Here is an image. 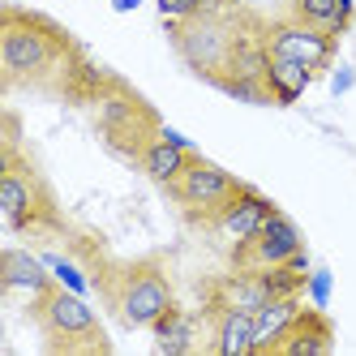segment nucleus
<instances>
[{"instance_id": "1", "label": "nucleus", "mask_w": 356, "mask_h": 356, "mask_svg": "<svg viewBox=\"0 0 356 356\" xmlns=\"http://www.w3.org/2000/svg\"><path fill=\"white\" fill-rule=\"evenodd\" d=\"M60 56V35L43 22H26L9 13L5 35H0V60H5L9 78H43L52 60Z\"/></svg>"}, {"instance_id": "2", "label": "nucleus", "mask_w": 356, "mask_h": 356, "mask_svg": "<svg viewBox=\"0 0 356 356\" xmlns=\"http://www.w3.org/2000/svg\"><path fill=\"white\" fill-rule=\"evenodd\" d=\"M168 26H172V39H176V52L185 56L189 69H197L202 78H223L236 35L227 31L215 13H197L189 22H168Z\"/></svg>"}, {"instance_id": "3", "label": "nucleus", "mask_w": 356, "mask_h": 356, "mask_svg": "<svg viewBox=\"0 0 356 356\" xmlns=\"http://www.w3.org/2000/svg\"><path fill=\"white\" fill-rule=\"evenodd\" d=\"M47 335H52L60 348H78V343H104L99 339V322L90 314V305L69 292V288H52L43 292V309H39Z\"/></svg>"}, {"instance_id": "4", "label": "nucleus", "mask_w": 356, "mask_h": 356, "mask_svg": "<svg viewBox=\"0 0 356 356\" xmlns=\"http://www.w3.org/2000/svg\"><path fill=\"white\" fill-rule=\"evenodd\" d=\"M43 215V189L35 172L17 163V150H5V172H0V219L9 232H26V227Z\"/></svg>"}, {"instance_id": "5", "label": "nucleus", "mask_w": 356, "mask_h": 356, "mask_svg": "<svg viewBox=\"0 0 356 356\" xmlns=\"http://www.w3.org/2000/svg\"><path fill=\"white\" fill-rule=\"evenodd\" d=\"M176 197L185 202V207L193 211V215H215L227 197H236L245 185L236 181V176H227L223 168H215V163H207V159H189V168L176 176Z\"/></svg>"}, {"instance_id": "6", "label": "nucleus", "mask_w": 356, "mask_h": 356, "mask_svg": "<svg viewBox=\"0 0 356 356\" xmlns=\"http://www.w3.org/2000/svg\"><path fill=\"white\" fill-rule=\"evenodd\" d=\"M266 47H270V56H284V60H296L305 69L322 73L330 56H335V35L305 26V22H279V26L266 31Z\"/></svg>"}, {"instance_id": "7", "label": "nucleus", "mask_w": 356, "mask_h": 356, "mask_svg": "<svg viewBox=\"0 0 356 356\" xmlns=\"http://www.w3.org/2000/svg\"><path fill=\"white\" fill-rule=\"evenodd\" d=\"M172 309V284L159 270H134L120 288V318L124 326H155Z\"/></svg>"}, {"instance_id": "8", "label": "nucleus", "mask_w": 356, "mask_h": 356, "mask_svg": "<svg viewBox=\"0 0 356 356\" xmlns=\"http://www.w3.org/2000/svg\"><path fill=\"white\" fill-rule=\"evenodd\" d=\"M296 249H305V245H300V232H296V223H292L288 215L270 211V219L262 223V232L241 249V262L258 266V270H266V266H288V258H292Z\"/></svg>"}, {"instance_id": "9", "label": "nucleus", "mask_w": 356, "mask_h": 356, "mask_svg": "<svg viewBox=\"0 0 356 356\" xmlns=\"http://www.w3.org/2000/svg\"><path fill=\"white\" fill-rule=\"evenodd\" d=\"M270 202L262 197V193H253V189H241L236 197H227L223 202V207L215 211V227H219V232L227 236V241H232L236 249H245L253 236H258L262 232V223L270 219Z\"/></svg>"}, {"instance_id": "10", "label": "nucleus", "mask_w": 356, "mask_h": 356, "mask_svg": "<svg viewBox=\"0 0 356 356\" xmlns=\"http://www.w3.org/2000/svg\"><path fill=\"white\" fill-rule=\"evenodd\" d=\"M300 322V305L296 296H270L258 314H253V343L262 348H279V339L288 335V330Z\"/></svg>"}, {"instance_id": "11", "label": "nucleus", "mask_w": 356, "mask_h": 356, "mask_svg": "<svg viewBox=\"0 0 356 356\" xmlns=\"http://www.w3.org/2000/svg\"><path fill=\"white\" fill-rule=\"evenodd\" d=\"M0 284L13 292H52V279H47V262L35 258V253L22 249H5L0 253Z\"/></svg>"}, {"instance_id": "12", "label": "nucleus", "mask_w": 356, "mask_h": 356, "mask_svg": "<svg viewBox=\"0 0 356 356\" xmlns=\"http://www.w3.org/2000/svg\"><path fill=\"white\" fill-rule=\"evenodd\" d=\"M330 348H335V339H330V326L322 322V309H318V314H300V322L288 330L284 339H279L275 352H288V356H326Z\"/></svg>"}, {"instance_id": "13", "label": "nucleus", "mask_w": 356, "mask_h": 356, "mask_svg": "<svg viewBox=\"0 0 356 356\" xmlns=\"http://www.w3.org/2000/svg\"><path fill=\"white\" fill-rule=\"evenodd\" d=\"M314 82V69H305L296 60H284V56H270L266 65V95L275 104H296V99L309 90Z\"/></svg>"}, {"instance_id": "14", "label": "nucleus", "mask_w": 356, "mask_h": 356, "mask_svg": "<svg viewBox=\"0 0 356 356\" xmlns=\"http://www.w3.org/2000/svg\"><path fill=\"white\" fill-rule=\"evenodd\" d=\"M189 159H193L189 150L172 146V142H163V138H155V142L142 146V168H146V176H150L155 185H176V176L189 168Z\"/></svg>"}, {"instance_id": "15", "label": "nucleus", "mask_w": 356, "mask_h": 356, "mask_svg": "<svg viewBox=\"0 0 356 356\" xmlns=\"http://www.w3.org/2000/svg\"><path fill=\"white\" fill-rule=\"evenodd\" d=\"M219 356H245V352H258L253 343V314L249 309H232L227 305L223 318H219V339H215Z\"/></svg>"}, {"instance_id": "16", "label": "nucleus", "mask_w": 356, "mask_h": 356, "mask_svg": "<svg viewBox=\"0 0 356 356\" xmlns=\"http://www.w3.org/2000/svg\"><path fill=\"white\" fill-rule=\"evenodd\" d=\"M150 330H155V348H159L163 356H185V352L193 348V322L176 309V305H172V309H168L155 326H150Z\"/></svg>"}, {"instance_id": "17", "label": "nucleus", "mask_w": 356, "mask_h": 356, "mask_svg": "<svg viewBox=\"0 0 356 356\" xmlns=\"http://www.w3.org/2000/svg\"><path fill=\"white\" fill-rule=\"evenodd\" d=\"M292 13H296V22H305V26H318V31H326V35H343L352 22L339 13V0H292Z\"/></svg>"}, {"instance_id": "18", "label": "nucleus", "mask_w": 356, "mask_h": 356, "mask_svg": "<svg viewBox=\"0 0 356 356\" xmlns=\"http://www.w3.org/2000/svg\"><path fill=\"white\" fill-rule=\"evenodd\" d=\"M223 300L232 305V309H249V314H258L262 305L270 300V284H266V275L258 270V275H245V279H236V284H227V288H223Z\"/></svg>"}, {"instance_id": "19", "label": "nucleus", "mask_w": 356, "mask_h": 356, "mask_svg": "<svg viewBox=\"0 0 356 356\" xmlns=\"http://www.w3.org/2000/svg\"><path fill=\"white\" fill-rule=\"evenodd\" d=\"M43 262H47V270L56 275V284L60 288H69V292H78V296H86L90 292V284H86V275L73 266V262H65V258H56V253H43Z\"/></svg>"}, {"instance_id": "20", "label": "nucleus", "mask_w": 356, "mask_h": 356, "mask_svg": "<svg viewBox=\"0 0 356 356\" xmlns=\"http://www.w3.org/2000/svg\"><path fill=\"white\" fill-rule=\"evenodd\" d=\"M305 288H309L314 309H326V305H330V288H335V275H330V266H314L309 279H305Z\"/></svg>"}, {"instance_id": "21", "label": "nucleus", "mask_w": 356, "mask_h": 356, "mask_svg": "<svg viewBox=\"0 0 356 356\" xmlns=\"http://www.w3.org/2000/svg\"><path fill=\"white\" fill-rule=\"evenodd\" d=\"M155 5H159L163 22H189L202 13V0H155Z\"/></svg>"}, {"instance_id": "22", "label": "nucleus", "mask_w": 356, "mask_h": 356, "mask_svg": "<svg viewBox=\"0 0 356 356\" xmlns=\"http://www.w3.org/2000/svg\"><path fill=\"white\" fill-rule=\"evenodd\" d=\"M155 129H159L163 142H172V146H181V150H189V155H193V138H185L181 129H172V124H155Z\"/></svg>"}, {"instance_id": "23", "label": "nucleus", "mask_w": 356, "mask_h": 356, "mask_svg": "<svg viewBox=\"0 0 356 356\" xmlns=\"http://www.w3.org/2000/svg\"><path fill=\"white\" fill-rule=\"evenodd\" d=\"M352 86H356V73H352V69H339L335 82H330V90H335V95H348Z\"/></svg>"}, {"instance_id": "24", "label": "nucleus", "mask_w": 356, "mask_h": 356, "mask_svg": "<svg viewBox=\"0 0 356 356\" xmlns=\"http://www.w3.org/2000/svg\"><path fill=\"white\" fill-rule=\"evenodd\" d=\"M138 5H142V0H112V9H116V13H134Z\"/></svg>"}, {"instance_id": "25", "label": "nucleus", "mask_w": 356, "mask_h": 356, "mask_svg": "<svg viewBox=\"0 0 356 356\" xmlns=\"http://www.w3.org/2000/svg\"><path fill=\"white\" fill-rule=\"evenodd\" d=\"M219 5V0H202V13H207V9H215Z\"/></svg>"}]
</instances>
